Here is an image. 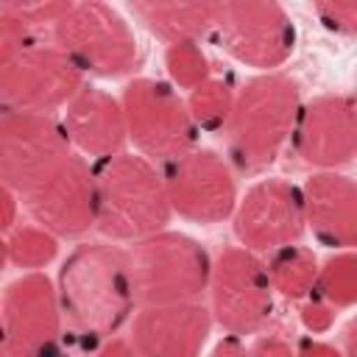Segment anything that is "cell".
<instances>
[{
    "label": "cell",
    "mask_w": 357,
    "mask_h": 357,
    "mask_svg": "<svg viewBox=\"0 0 357 357\" xmlns=\"http://www.w3.org/2000/svg\"><path fill=\"white\" fill-rule=\"evenodd\" d=\"M56 290L67 329L84 340H109L137 304L128 248L117 243H81L61 262Z\"/></svg>",
    "instance_id": "1"
},
{
    "label": "cell",
    "mask_w": 357,
    "mask_h": 357,
    "mask_svg": "<svg viewBox=\"0 0 357 357\" xmlns=\"http://www.w3.org/2000/svg\"><path fill=\"white\" fill-rule=\"evenodd\" d=\"M301 106V89L287 73L276 70L248 78L237 89L223 128L231 165L243 173L271 167L287 139H293Z\"/></svg>",
    "instance_id": "2"
},
{
    "label": "cell",
    "mask_w": 357,
    "mask_h": 357,
    "mask_svg": "<svg viewBox=\"0 0 357 357\" xmlns=\"http://www.w3.org/2000/svg\"><path fill=\"white\" fill-rule=\"evenodd\" d=\"M98 218L95 229L109 243H137L165 231L173 206L165 173L142 153H114L95 167Z\"/></svg>",
    "instance_id": "3"
},
{
    "label": "cell",
    "mask_w": 357,
    "mask_h": 357,
    "mask_svg": "<svg viewBox=\"0 0 357 357\" xmlns=\"http://www.w3.org/2000/svg\"><path fill=\"white\" fill-rule=\"evenodd\" d=\"M131 279L139 307L201 301L209 290L212 259L206 248L184 231H156L128 245Z\"/></svg>",
    "instance_id": "4"
},
{
    "label": "cell",
    "mask_w": 357,
    "mask_h": 357,
    "mask_svg": "<svg viewBox=\"0 0 357 357\" xmlns=\"http://www.w3.org/2000/svg\"><path fill=\"white\" fill-rule=\"evenodd\" d=\"M84 75L120 78L142 64L139 42L126 17L98 0L70 3L50 36Z\"/></svg>",
    "instance_id": "5"
},
{
    "label": "cell",
    "mask_w": 357,
    "mask_h": 357,
    "mask_svg": "<svg viewBox=\"0 0 357 357\" xmlns=\"http://www.w3.org/2000/svg\"><path fill=\"white\" fill-rule=\"evenodd\" d=\"M128 139L151 162H176L198 148V126L170 81L134 78L120 95Z\"/></svg>",
    "instance_id": "6"
},
{
    "label": "cell",
    "mask_w": 357,
    "mask_h": 357,
    "mask_svg": "<svg viewBox=\"0 0 357 357\" xmlns=\"http://www.w3.org/2000/svg\"><path fill=\"white\" fill-rule=\"evenodd\" d=\"M84 78L81 67L53 39H39L0 56V106L53 114L86 86Z\"/></svg>",
    "instance_id": "7"
},
{
    "label": "cell",
    "mask_w": 357,
    "mask_h": 357,
    "mask_svg": "<svg viewBox=\"0 0 357 357\" xmlns=\"http://www.w3.org/2000/svg\"><path fill=\"white\" fill-rule=\"evenodd\" d=\"M209 310L215 324L231 335L245 337L257 335L273 310V284L268 265L259 254L237 245L223 248L212 259L209 276Z\"/></svg>",
    "instance_id": "8"
},
{
    "label": "cell",
    "mask_w": 357,
    "mask_h": 357,
    "mask_svg": "<svg viewBox=\"0 0 357 357\" xmlns=\"http://www.w3.org/2000/svg\"><path fill=\"white\" fill-rule=\"evenodd\" d=\"M3 357H59L64 337V312L56 282L42 271L17 276L0 307Z\"/></svg>",
    "instance_id": "9"
},
{
    "label": "cell",
    "mask_w": 357,
    "mask_h": 357,
    "mask_svg": "<svg viewBox=\"0 0 357 357\" xmlns=\"http://www.w3.org/2000/svg\"><path fill=\"white\" fill-rule=\"evenodd\" d=\"M212 31L234 61L262 73H276L296 50V25L273 0L220 3Z\"/></svg>",
    "instance_id": "10"
},
{
    "label": "cell",
    "mask_w": 357,
    "mask_h": 357,
    "mask_svg": "<svg viewBox=\"0 0 357 357\" xmlns=\"http://www.w3.org/2000/svg\"><path fill=\"white\" fill-rule=\"evenodd\" d=\"M31 218L56 237H81L95 229L98 187L86 156L70 153L36 178L22 195Z\"/></svg>",
    "instance_id": "11"
},
{
    "label": "cell",
    "mask_w": 357,
    "mask_h": 357,
    "mask_svg": "<svg viewBox=\"0 0 357 357\" xmlns=\"http://www.w3.org/2000/svg\"><path fill=\"white\" fill-rule=\"evenodd\" d=\"M73 142L61 117L45 112H0V178L3 187L22 195L53 165L67 159Z\"/></svg>",
    "instance_id": "12"
},
{
    "label": "cell",
    "mask_w": 357,
    "mask_h": 357,
    "mask_svg": "<svg viewBox=\"0 0 357 357\" xmlns=\"http://www.w3.org/2000/svg\"><path fill=\"white\" fill-rule=\"evenodd\" d=\"M165 187L173 215L192 223H220L237 209V181L223 156L195 148L165 165Z\"/></svg>",
    "instance_id": "13"
},
{
    "label": "cell",
    "mask_w": 357,
    "mask_h": 357,
    "mask_svg": "<svg viewBox=\"0 0 357 357\" xmlns=\"http://www.w3.org/2000/svg\"><path fill=\"white\" fill-rule=\"evenodd\" d=\"M231 220L240 245L259 257L293 245L307 229L301 187L284 178H262L237 201Z\"/></svg>",
    "instance_id": "14"
},
{
    "label": "cell",
    "mask_w": 357,
    "mask_h": 357,
    "mask_svg": "<svg viewBox=\"0 0 357 357\" xmlns=\"http://www.w3.org/2000/svg\"><path fill=\"white\" fill-rule=\"evenodd\" d=\"M296 156L318 170H335L357 156V114L349 95H318L301 106L293 131Z\"/></svg>",
    "instance_id": "15"
},
{
    "label": "cell",
    "mask_w": 357,
    "mask_h": 357,
    "mask_svg": "<svg viewBox=\"0 0 357 357\" xmlns=\"http://www.w3.org/2000/svg\"><path fill=\"white\" fill-rule=\"evenodd\" d=\"M212 326V310L201 301L151 304L134 315L131 346L139 357H201Z\"/></svg>",
    "instance_id": "16"
},
{
    "label": "cell",
    "mask_w": 357,
    "mask_h": 357,
    "mask_svg": "<svg viewBox=\"0 0 357 357\" xmlns=\"http://www.w3.org/2000/svg\"><path fill=\"white\" fill-rule=\"evenodd\" d=\"M64 131L73 142V151L92 159H109L126 151L128 126L120 98L100 86H84L61 112Z\"/></svg>",
    "instance_id": "17"
},
{
    "label": "cell",
    "mask_w": 357,
    "mask_h": 357,
    "mask_svg": "<svg viewBox=\"0 0 357 357\" xmlns=\"http://www.w3.org/2000/svg\"><path fill=\"white\" fill-rule=\"evenodd\" d=\"M301 195L315 240L337 251H357V181L337 170H318L304 181Z\"/></svg>",
    "instance_id": "18"
},
{
    "label": "cell",
    "mask_w": 357,
    "mask_h": 357,
    "mask_svg": "<svg viewBox=\"0 0 357 357\" xmlns=\"http://www.w3.org/2000/svg\"><path fill=\"white\" fill-rule=\"evenodd\" d=\"M220 3H131V14L162 42L187 45L198 42L206 31L215 28Z\"/></svg>",
    "instance_id": "19"
},
{
    "label": "cell",
    "mask_w": 357,
    "mask_h": 357,
    "mask_svg": "<svg viewBox=\"0 0 357 357\" xmlns=\"http://www.w3.org/2000/svg\"><path fill=\"white\" fill-rule=\"evenodd\" d=\"M70 3L50 0H3L0 3V56L20 50L22 45L50 39Z\"/></svg>",
    "instance_id": "20"
},
{
    "label": "cell",
    "mask_w": 357,
    "mask_h": 357,
    "mask_svg": "<svg viewBox=\"0 0 357 357\" xmlns=\"http://www.w3.org/2000/svg\"><path fill=\"white\" fill-rule=\"evenodd\" d=\"M268 276L273 284V293L290 298V301H304L312 296L321 262L312 248L307 245H284L268 257Z\"/></svg>",
    "instance_id": "21"
},
{
    "label": "cell",
    "mask_w": 357,
    "mask_h": 357,
    "mask_svg": "<svg viewBox=\"0 0 357 357\" xmlns=\"http://www.w3.org/2000/svg\"><path fill=\"white\" fill-rule=\"evenodd\" d=\"M6 262L14 268H22L25 273H33L45 265H50L59 254V237L50 234L42 226H17L6 234Z\"/></svg>",
    "instance_id": "22"
},
{
    "label": "cell",
    "mask_w": 357,
    "mask_h": 357,
    "mask_svg": "<svg viewBox=\"0 0 357 357\" xmlns=\"http://www.w3.org/2000/svg\"><path fill=\"white\" fill-rule=\"evenodd\" d=\"M312 296H318L335 310L354 307L357 304V251H337L326 262H321Z\"/></svg>",
    "instance_id": "23"
},
{
    "label": "cell",
    "mask_w": 357,
    "mask_h": 357,
    "mask_svg": "<svg viewBox=\"0 0 357 357\" xmlns=\"http://www.w3.org/2000/svg\"><path fill=\"white\" fill-rule=\"evenodd\" d=\"M234 95L237 92L220 78H209L201 86H195L187 95V109L198 131H223L234 106Z\"/></svg>",
    "instance_id": "24"
},
{
    "label": "cell",
    "mask_w": 357,
    "mask_h": 357,
    "mask_svg": "<svg viewBox=\"0 0 357 357\" xmlns=\"http://www.w3.org/2000/svg\"><path fill=\"white\" fill-rule=\"evenodd\" d=\"M165 67H167V75H170V84L173 86H181V89H195L201 86L204 81L212 78L209 73V59L206 53L201 50L198 42H187V45H170L165 50Z\"/></svg>",
    "instance_id": "25"
},
{
    "label": "cell",
    "mask_w": 357,
    "mask_h": 357,
    "mask_svg": "<svg viewBox=\"0 0 357 357\" xmlns=\"http://www.w3.org/2000/svg\"><path fill=\"white\" fill-rule=\"evenodd\" d=\"M312 11L324 28L346 36L357 33V0H326V3H315Z\"/></svg>",
    "instance_id": "26"
},
{
    "label": "cell",
    "mask_w": 357,
    "mask_h": 357,
    "mask_svg": "<svg viewBox=\"0 0 357 357\" xmlns=\"http://www.w3.org/2000/svg\"><path fill=\"white\" fill-rule=\"evenodd\" d=\"M298 315H301V324H304L310 332L318 335V332H326V329L332 326V321H335V307H329V304L321 301L318 296H310V298L301 301Z\"/></svg>",
    "instance_id": "27"
},
{
    "label": "cell",
    "mask_w": 357,
    "mask_h": 357,
    "mask_svg": "<svg viewBox=\"0 0 357 357\" xmlns=\"http://www.w3.org/2000/svg\"><path fill=\"white\" fill-rule=\"evenodd\" d=\"M248 357H296V349L282 335H259L251 343Z\"/></svg>",
    "instance_id": "28"
},
{
    "label": "cell",
    "mask_w": 357,
    "mask_h": 357,
    "mask_svg": "<svg viewBox=\"0 0 357 357\" xmlns=\"http://www.w3.org/2000/svg\"><path fill=\"white\" fill-rule=\"evenodd\" d=\"M92 357H139V354H137V349L131 346V340L109 337V340H103V346H100Z\"/></svg>",
    "instance_id": "29"
},
{
    "label": "cell",
    "mask_w": 357,
    "mask_h": 357,
    "mask_svg": "<svg viewBox=\"0 0 357 357\" xmlns=\"http://www.w3.org/2000/svg\"><path fill=\"white\" fill-rule=\"evenodd\" d=\"M206 357H248V349L243 346V340H240V337L223 335V337L212 346V351H209Z\"/></svg>",
    "instance_id": "30"
},
{
    "label": "cell",
    "mask_w": 357,
    "mask_h": 357,
    "mask_svg": "<svg viewBox=\"0 0 357 357\" xmlns=\"http://www.w3.org/2000/svg\"><path fill=\"white\" fill-rule=\"evenodd\" d=\"M296 357H346L340 349H335L332 343H324V340H304L298 349H296Z\"/></svg>",
    "instance_id": "31"
},
{
    "label": "cell",
    "mask_w": 357,
    "mask_h": 357,
    "mask_svg": "<svg viewBox=\"0 0 357 357\" xmlns=\"http://www.w3.org/2000/svg\"><path fill=\"white\" fill-rule=\"evenodd\" d=\"M17 201L20 195L8 187H3V231L8 234L11 229H17Z\"/></svg>",
    "instance_id": "32"
},
{
    "label": "cell",
    "mask_w": 357,
    "mask_h": 357,
    "mask_svg": "<svg viewBox=\"0 0 357 357\" xmlns=\"http://www.w3.org/2000/svg\"><path fill=\"white\" fill-rule=\"evenodd\" d=\"M343 354L357 357V315L343 326Z\"/></svg>",
    "instance_id": "33"
},
{
    "label": "cell",
    "mask_w": 357,
    "mask_h": 357,
    "mask_svg": "<svg viewBox=\"0 0 357 357\" xmlns=\"http://www.w3.org/2000/svg\"><path fill=\"white\" fill-rule=\"evenodd\" d=\"M354 98V114H357V95H351Z\"/></svg>",
    "instance_id": "34"
}]
</instances>
